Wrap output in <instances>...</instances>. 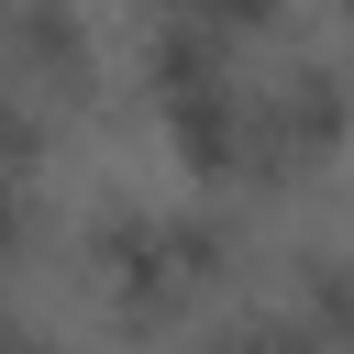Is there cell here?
<instances>
[{"mask_svg": "<svg viewBox=\"0 0 354 354\" xmlns=\"http://www.w3.org/2000/svg\"><path fill=\"white\" fill-rule=\"evenodd\" d=\"M232 254H243V232L210 199H100L77 232V288L111 332L166 343V332L210 321V299L232 288Z\"/></svg>", "mask_w": 354, "mask_h": 354, "instance_id": "obj_1", "label": "cell"}, {"mask_svg": "<svg viewBox=\"0 0 354 354\" xmlns=\"http://www.w3.org/2000/svg\"><path fill=\"white\" fill-rule=\"evenodd\" d=\"M243 44L210 33V22H144V55H133V88H144V122L155 144L177 155V177L199 188H243Z\"/></svg>", "mask_w": 354, "mask_h": 354, "instance_id": "obj_2", "label": "cell"}, {"mask_svg": "<svg viewBox=\"0 0 354 354\" xmlns=\"http://www.w3.org/2000/svg\"><path fill=\"white\" fill-rule=\"evenodd\" d=\"M354 155V55H266L243 66V188H310Z\"/></svg>", "mask_w": 354, "mask_h": 354, "instance_id": "obj_3", "label": "cell"}, {"mask_svg": "<svg viewBox=\"0 0 354 354\" xmlns=\"http://www.w3.org/2000/svg\"><path fill=\"white\" fill-rule=\"evenodd\" d=\"M277 310H288L321 354H354V232L288 243V288H277Z\"/></svg>", "mask_w": 354, "mask_h": 354, "instance_id": "obj_4", "label": "cell"}, {"mask_svg": "<svg viewBox=\"0 0 354 354\" xmlns=\"http://www.w3.org/2000/svg\"><path fill=\"white\" fill-rule=\"evenodd\" d=\"M33 232H44V166L0 155V266H11V254H33Z\"/></svg>", "mask_w": 354, "mask_h": 354, "instance_id": "obj_5", "label": "cell"}, {"mask_svg": "<svg viewBox=\"0 0 354 354\" xmlns=\"http://www.w3.org/2000/svg\"><path fill=\"white\" fill-rule=\"evenodd\" d=\"M321 11H332V33H343V55H354V0H321Z\"/></svg>", "mask_w": 354, "mask_h": 354, "instance_id": "obj_6", "label": "cell"}]
</instances>
